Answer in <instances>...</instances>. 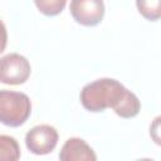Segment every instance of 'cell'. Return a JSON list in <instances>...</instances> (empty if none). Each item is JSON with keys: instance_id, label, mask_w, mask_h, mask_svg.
Wrapping results in <instances>:
<instances>
[{"instance_id": "obj_6", "label": "cell", "mask_w": 161, "mask_h": 161, "mask_svg": "<svg viewBox=\"0 0 161 161\" xmlns=\"http://www.w3.org/2000/svg\"><path fill=\"white\" fill-rule=\"evenodd\" d=\"M59 160L62 161H96L97 156L92 147L82 138L72 137L65 141L60 152Z\"/></svg>"}, {"instance_id": "obj_10", "label": "cell", "mask_w": 161, "mask_h": 161, "mask_svg": "<svg viewBox=\"0 0 161 161\" xmlns=\"http://www.w3.org/2000/svg\"><path fill=\"white\" fill-rule=\"evenodd\" d=\"M8 44V31L4 23L0 20V53H3Z\"/></svg>"}, {"instance_id": "obj_2", "label": "cell", "mask_w": 161, "mask_h": 161, "mask_svg": "<svg viewBox=\"0 0 161 161\" xmlns=\"http://www.w3.org/2000/svg\"><path fill=\"white\" fill-rule=\"evenodd\" d=\"M31 112L30 98L21 92L0 91V122L9 127H19L26 122Z\"/></svg>"}, {"instance_id": "obj_8", "label": "cell", "mask_w": 161, "mask_h": 161, "mask_svg": "<svg viewBox=\"0 0 161 161\" xmlns=\"http://www.w3.org/2000/svg\"><path fill=\"white\" fill-rule=\"evenodd\" d=\"M137 9L140 14L150 20L156 21L161 16V3L160 0H136Z\"/></svg>"}, {"instance_id": "obj_3", "label": "cell", "mask_w": 161, "mask_h": 161, "mask_svg": "<svg viewBox=\"0 0 161 161\" xmlns=\"http://www.w3.org/2000/svg\"><path fill=\"white\" fill-rule=\"evenodd\" d=\"M31 68L29 60L18 53H10L0 58V82L18 86L28 80Z\"/></svg>"}, {"instance_id": "obj_4", "label": "cell", "mask_w": 161, "mask_h": 161, "mask_svg": "<svg viewBox=\"0 0 161 161\" xmlns=\"http://www.w3.org/2000/svg\"><path fill=\"white\" fill-rule=\"evenodd\" d=\"M58 143V132L50 125H39L28 131L25 145L34 155L50 153Z\"/></svg>"}, {"instance_id": "obj_1", "label": "cell", "mask_w": 161, "mask_h": 161, "mask_svg": "<svg viewBox=\"0 0 161 161\" xmlns=\"http://www.w3.org/2000/svg\"><path fill=\"white\" fill-rule=\"evenodd\" d=\"M80 102L87 111L102 112L112 108L122 118H132L141 109L137 96L113 78H101L86 84L80 91Z\"/></svg>"}, {"instance_id": "obj_7", "label": "cell", "mask_w": 161, "mask_h": 161, "mask_svg": "<svg viewBox=\"0 0 161 161\" xmlns=\"http://www.w3.org/2000/svg\"><path fill=\"white\" fill-rule=\"evenodd\" d=\"M20 158L18 141L8 135H0V161H16Z\"/></svg>"}, {"instance_id": "obj_9", "label": "cell", "mask_w": 161, "mask_h": 161, "mask_svg": "<svg viewBox=\"0 0 161 161\" xmlns=\"http://www.w3.org/2000/svg\"><path fill=\"white\" fill-rule=\"evenodd\" d=\"M38 10L47 16H55L63 11L67 0H34Z\"/></svg>"}, {"instance_id": "obj_5", "label": "cell", "mask_w": 161, "mask_h": 161, "mask_svg": "<svg viewBox=\"0 0 161 161\" xmlns=\"http://www.w3.org/2000/svg\"><path fill=\"white\" fill-rule=\"evenodd\" d=\"M69 10L78 24L94 26L103 19L104 4L103 0H70Z\"/></svg>"}]
</instances>
